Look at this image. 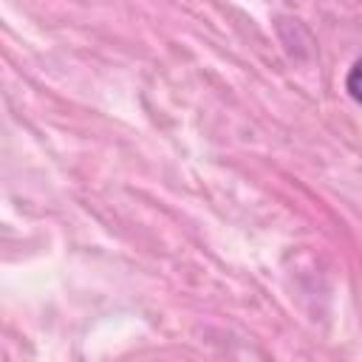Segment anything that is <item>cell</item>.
<instances>
[{"instance_id":"obj_1","label":"cell","mask_w":362,"mask_h":362,"mask_svg":"<svg viewBox=\"0 0 362 362\" xmlns=\"http://www.w3.org/2000/svg\"><path fill=\"white\" fill-rule=\"evenodd\" d=\"M345 88H348V93L362 105V59H356V62L351 65V71H348V76H345Z\"/></svg>"}]
</instances>
